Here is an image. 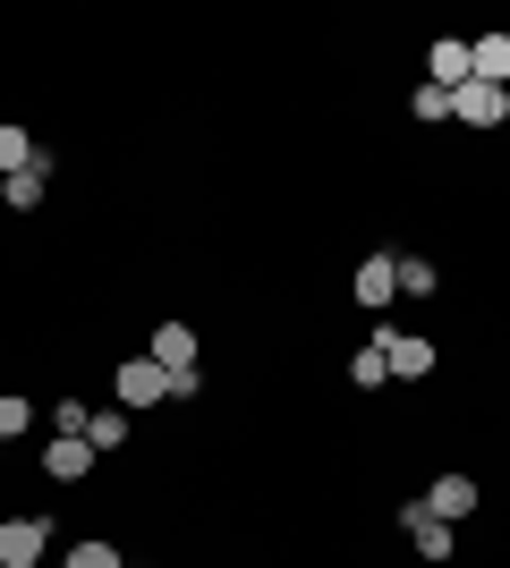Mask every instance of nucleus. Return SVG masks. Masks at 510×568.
<instances>
[{
	"label": "nucleus",
	"instance_id": "nucleus-1",
	"mask_svg": "<svg viewBox=\"0 0 510 568\" xmlns=\"http://www.w3.org/2000/svg\"><path fill=\"white\" fill-rule=\"evenodd\" d=\"M146 356L170 374V399H196V390H204V365H196V332H188V323H162Z\"/></svg>",
	"mask_w": 510,
	"mask_h": 568
},
{
	"label": "nucleus",
	"instance_id": "nucleus-2",
	"mask_svg": "<svg viewBox=\"0 0 510 568\" xmlns=\"http://www.w3.org/2000/svg\"><path fill=\"white\" fill-rule=\"evenodd\" d=\"M111 390H120V407L137 416V407H162L170 399V374L153 365V356H128V365H111Z\"/></svg>",
	"mask_w": 510,
	"mask_h": 568
},
{
	"label": "nucleus",
	"instance_id": "nucleus-3",
	"mask_svg": "<svg viewBox=\"0 0 510 568\" xmlns=\"http://www.w3.org/2000/svg\"><path fill=\"white\" fill-rule=\"evenodd\" d=\"M94 442H86V433H51V442H43V475H51V484H86V475H94Z\"/></svg>",
	"mask_w": 510,
	"mask_h": 568
},
{
	"label": "nucleus",
	"instance_id": "nucleus-4",
	"mask_svg": "<svg viewBox=\"0 0 510 568\" xmlns=\"http://www.w3.org/2000/svg\"><path fill=\"white\" fill-rule=\"evenodd\" d=\"M400 535L417 544V560H451V544H460V535H451V526H442L426 500H400Z\"/></svg>",
	"mask_w": 510,
	"mask_h": 568
},
{
	"label": "nucleus",
	"instance_id": "nucleus-5",
	"mask_svg": "<svg viewBox=\"0 0 510 568\" xmlns=\"http://www.w3.org/2000/svg\"><path fill=\"white\" fill-rule=\"evenodd\" d=\"M374 348L391 356V382H426L434 374V339H417V332H374Z\"/></svg>",
	"mask_w": 510,
	"mask_h": 568
},
{
	"label": "nucleus",
	"instance_id": "nucleus-6",
	"mask_svg": "<svg viewBox=\"0 0 510 568\" xmlns=\"http://www.w3.org/2000/svg\"><path fill=\"white\" fill-rule=\"evenodd\" d=\"M43 551H51L43 518H9V526H0V568H43Z\"/></svg>",
	"mask_w": 510,
	"mask_h": 568
},
{
	"label": "nucleus",
	"instance_id": "nucleus-7",
	"mask_svg": "<svg viewBox=\"0 0 510 568\" xmlns=\"http://www.w3.org/2000/svg\"><path fill=\"white\" fill-rule=\"evenodd\" d=\"M451 119H468V128H502V119H510V94H502V85H477V77H468L460 94H451Z\"/></svg>",
	"mask_w": 510,
	"mask_h": 568
},
{
	"label": "nucleus",
	"instance_id": "nucleus-8",
	"mask_svg": "<svg viewBox=\"0 0 510 568\" xmlns=\"http://www.w3.org/2000/svg\"><path fill=\"white\" fill-rule=\"evenodd\" d=\"M468 77L510 94V34H477V43H468Z\"/></svg>",
	"mask_w": 510,
	"mask_h": 568
},
{
	"label": "nucleus",
	"instance_id": "nucleus-9",
	"mask_svg": "<svg viewBox=\"0 0 510 568\" xmlns=\"http://www.w3.org/2000/svg\"><path fill=\"white\" fill-rule=\"evenodd\" d=\"M426 509H434L442 526H460L468 509H477V475H434V493H426Z\"/></svg>",
	"mask_w": 510,
	"mask_h": 568
},
{
	"label": "nucleus",
	"instance_id": "nucleus-10",
	"mask_svg": "<svg viewBox=\"0 0 510 568\" xmlns=\"http://www.w3.org/2000/svg\"><path fill=\"white\" fill-rule=\"evenodd\" d=\"M391 297H400V263H391V255H366V263H358V306L383 314Z\"/></svg>",
	"mask_w": 510,
	"mask_h": 568
},
{
	"label": "nucleus",
	"instance_id": "nucleus-11",
	"mask_svg": "<svg viewBox=\"0 0 510 568\" xmlns=\"http://www.w3.org/2000/svg\"><path fill=\"white\" fill-rule=\"evenodd\" d=\"M43 187H51V153L34 170H18V179H0V195H9V213H34L43 204Z\"/></svg>",
	"mask_w": 510,
	"mask_h": 568
},
{
	"label": "nucleus",
	"instance_id": "nucleus-12",
	"mask_svg": "<svg viewBox=\"0 0 510 568\" xmlns=\"http://www.w3.org/2000/svg\"><path fill=\"white\" fill-rule=\"evenodd\" d=\"M426 85H442V94H460V85H468V43H460V34H442V43H434V77H426Z\"/></svg>",
	"mask_w": 510,
	"mask_h": 568
},
{
	"label": "nucleus",
	"instance_id": "nucleus-13",
	"mask_svg": "<svg viewBox=\"0 0 510 568\" xmlns=\"http://www.w3.org/2000/svg\"><path fill=\"white\" fill-rule=\"evenodd\" d=\"M43 162V144L26 136V128H0V179H18V170H34Z\"/></svg>",
	"mask_w": 510,
	"mask_h": 568
},
{
	"label": "nucleus",
	"instance_id": "nucleus-14",
	"mask_svg": "<svg viewBox=\"0 0 510 568\" xmlns=\"http://www.w3.org/2000/svg\"><path fill=\"white\" fill-rule=\"evenodd\" d=\"M349 382H358V390H383V382H391V356L374 348V339H366V348L349 356Z\"/></svg>",
	"mask_w": 510,
	"mask_h": 568
},
{
	"label": "nucleus",
	"instance_id": "nucleus-15",
	"mask_svg": "<svg viewBox=\"0 0 510 568\" xmlns=\"http://www.w3.org/2000/svg\"><path fill=\"white\" fill-rule=\"evenodd\" d=\"M86 442H94V450H120V442H128V407H102V416H86Z\"/></svg>",
	"mask_w": 510,
	"mask_h": 568
},
{
	"label": "nucleus",
	"instance_id": "nucleus-16",
	"mask_svg": "<svg viewBox=\"0 0 510 568\" xmlns=\"http://www.w3.org/2000/svg\"><path fill=\"white\" fill-rule=\"evenodd\" d=\"M434 288H442L434 263H426V255H400V297H434Z\"/></svg>",
	"mask_w": 510,
	"mask_h": 568
},
{
	"label": "nucleus",
	"instance_id": "nucleus-17",
	"mask_svg": "<svg viewBox=\"0 0 510 568\" xmlns=\"http://www.w3.org/2000/svg\"><path fill=\"white\" fill-rule=\"evenodd\" d=\"M69 568H128V560H120L111 544H77V551H69Z\"/></svg>",
	"mask_w": 510,
	"mask_h": 568
},
{
	"label": "nucleus",
	"instance_id": "nucleus-18",
	"mask_svg": "<svg viewBox=\"0 0 510 568\" xmlns=\"http://www.w3.org/2000/svg\"><path fill=\"white\" fill-rule=\"evenodd\" d=\"M26 425H34V407H26V399H0V442H9V433H26Z\"/></svg>",
	"mask_w": 510,
	"mask_h": 568
},
{
	"label": "nucleus",
	"instance_id": "nucleus-19",
	"mask_svg": "<svg viewBox=\"0 0 510 568\" xmlns=\"http://www.w3.org/2000/svg\"><path fill=\"white\" fill-rule=\"evenodd\" d=\"M417 119H451V94H442V85H417Z\"/></svg>",
	"mask_w": 510,
	"mask_h": 568
},
{
	"label": "nucleus",
	"instance_id": "nucleus-20",
	"mask_svg": "<svg viewBox=\"0 0 510 568\" xmlns=\"http://www.w3.org/2000/svg\"><path fill=\"white\" fill-rule=\"evenodd\" d=\"M0 450H9V442H0Z\"/></svg>",
	"mask_w": 510,
	"mask_h": 568
}]
</instances>
